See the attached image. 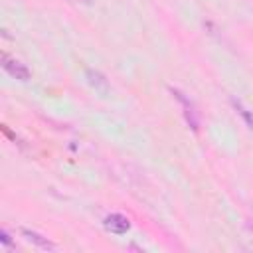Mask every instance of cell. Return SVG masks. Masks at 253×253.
<instances>
[{"label": "cell", "instance_id": "obj_5", "mask_svg": "<svg viewBox=\"0 0 253 253\" xmlns=\"http://www.w3.org/2000/svg\"><path fill=\"white\" fill-rule=\"evenodd\" d=\"M85 75H87L89 85H91L95 91H99L101 95H107V93H109V81L105 79V75H103V73L93 71V69H87V71H85Z\"/></svg>", "mask_w": 253, "mask_h": 253}, {"label": "cell", "instance_id": "obj_2", "mask_svg": "<svg viewBox=\"0 0 253 253\" xmlns=\"http://www.w3.org/2000/svg\"><path fill=\"white\" fill-rule=\"evenodd\" d=\"M2 67H4V71H6L10 77H14V79H18V81H28V79L32 77L30 69H28L22 61L10 57L8 53H2Z\"/></svg>", "mask_w": 253, "mask_h": 253}, {"label": "cell", "instance_id": "obj_4", "mask_svg": "<svg viewBox=\"0 0 253 253\" xmlns=\"http://www.w3.org/2000/svg\"><path fill=\"white\" fill-rule=\"evenodd\" d=\"M20 233H22V237H24L26 241L34 243L36 247H40V249H43V251H51V249H55V245H53V243H51L47 237L40 235L38 231H32V229H26V227H22V229H20Z\"/></svg>", "mask_w": 253, "mask_h": 253}, {"label": "cell", "instance_id": "obj_3", "mask_svg": "<svg viewBox=\"0 0 253 253\" xmlns=\"http://www.w3.org/2000/svg\"><path fill=\"white\" fill-rule=\"evenodd\" d=\"M103 225L107 231L115 233V235H125L130 229V221L123 215V213H111L103 219Z\"/></svg>", "mask_w": 253, "mask_h": 253}, {"label": "cell", "instance_id": "obj_1", "mask_svg": "<svg viewBox=\"0 0 253 253\" xmlns=\"http://www.w3.org/2000/svg\"><path fill=\"white\" fill-rule=\"evenodd\" d=\"M170 91H172V95L178 99V103L182 105V109H184V119H186L188 126H190L192 130H198V128H200V115H198L194 103H192L188 97H184L182 91H178V89H170Z\"/></svg>", "mask_w": 253, "mask_h": 253}, {"label": "cell", "instance_id": "obj_6", "mask_svg": "<svg viewBox=\"0 0 253 253\" xmlns=\"http://www.w3.org/2000/svg\"><path fill=\"white\" fill-rule=\"evenodd\" d=\"M231 105H233V109H235V113L245 121V125L253 130V111H249V109H245L243 105H241V101H237V99H231Z\"/></svg>", "mask_w": 253, "mask_h": 253}]
</instances>
